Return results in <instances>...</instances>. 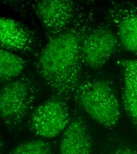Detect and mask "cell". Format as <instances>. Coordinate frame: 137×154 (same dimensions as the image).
<instances>
[{
	"label": "cell",
	"instance_id": "cell-1",
	"mask_svg": "<svg viewBox=\"0 0 137 154\" xmlns=\"http://www.w3.org/2000/svg\"><path fill=\"white\" fill-rule=\"evenodd\" d=\"M94 18L90 4H81L72 23L49 38L35 62L37 75L56 96L64 100L72 97L80 82L82 43L94 26Z\"/></svg>",
	"mask_w": 137,
	"mask_h": 154
},
{
	"label": "cell",
	"instance_id": "cell-2",
	"mask_svg": "<svg viewBox=\"0 0 137 154\" xmlns=\"http://www.w3.org/2000/svg\"><path fill=\"white\" fill-rule=\"evenodd\" d=\"M72 97L79 107L92 120L106 129H113L121 117L115 92L107 81L89 78L79 82Z\"/></svg>",
	"mask_w": 137,
	"mask_h": 154
},
{
	"label": "cell",
	"instance_id": "cell-3",
	"mask_svg": "<svg viewBox=\"0 0 137 154\" xmlns=\"http://www.w3.org/2000/svg\"><path fill=\"white\" fill-rule=\"evenodd\" d=\"M36 85L23 77L2 85L0 91V115L4 125L13 128L31 112L37 96Z\"/></svg>",
	"mask_w": 137,
	"mask_h": 154
},
{
	"label": "cell",
	"instance_id": "cell-4",
	"mask_svg": "<svg viewBox=\"0 0 137 154\" xmlns=\"http://www.w3.org/2000/svg\"><path fill=\"white\" fill-rule=\"evenodd\" d=\"M71 120L65 100L55 96L33 112L28 127L35 135L46 139L53 138L64 131Z\"/></svg>",
	"mask_w": 137,
	"mask_h": 154
},
{
	"label": "cell",
	"instance_id": "cell-5",
	"mask_svg": "<svg viewBox=\"0 0 137 154\" xmlns=\"http://www.w3.org/2000/svg\"><path fill=\"white\" fill-rule=\"evenodd\" d=\"M120 44L115 32L105 24L94 26L86 35L82 46L83 65L97 69L117 52Z\"/></svg>",
	"mask_w": 137,
	"mask_h": 154
},
{
	"label": "cell",
	"instance_id": "cell-6",
	"mask_svg": "<svg viewBox=\"0 0 137 154\" xmlns=\"http://www.w3.org/2000/svg\"><path fill=\"white\" fill-rule=\"evenodd\" d=\"M80 5L70 0H41L36 1L34 9L50 38L69 26Z\"/></svg>",
	"mask_w": 137,
	"mask_h": 154
},
{
	"label": "cell",
	"instance_id": "cell-7",
	"mask_svg": "<svg viewBox=\"0 0 137 154\" xmlns=\"http://www.w3.org/2000/svg\"><path fill=\"white\" fill-rule=\"evenodd\" d=\"M108 16L121 45L127 51L137 54V4L112 3L108 10Z\"/></svg>",
	"mask_w": 137,
	"mask_h": 154
},
{
	"label": "cell",
	"instance_id": "cell-8",
	"mask_svg": "<svg viewBox=\"0 0 137 154\" xmlns=\"http://www.w3.org/2000/svg\"><path fill=\"white\" fill-rule=\"evenodd\" d=\"M93 140L87 125L80 116L72 119L63 132L59 154H91Z\"/></svg>",
	"mask_w": 137,
	"mask_h": 154
},
{
	"label": "cell",
	"instance_id": "cell-9",
	"mask_svg": "<svg viewBox=\"0 0 137 154\" xmlns=\"http://www.w3.org/2000/svg\"><path fill=\"white\" fill-rule=\"evenodd\" d=\"M32 43V36L25 27L14 20L4 17L0 19V44L2 49L28 52Z\"/></svg>",
	"mask_w": 137,
	"mask_h": 154
},
{
	"label": "cell",
	"instance_id": "cell-10",
	"mask_svg": "<svg viewBox=\"0 0 137 154\" xmlns=\"http://www.w3.org/2000/svg\"><path fill=\"white\" fill-rule=\"evenodd\" d=\"M119 64L123 75V106L137 128V59H124Z\"/></svg>",
	"mask_w": 137,
	"mask_h": 154
},
{
	"label": "cell",
	"instance_id": "cell-11",
	"mask_svg": "<svg viewBox=\"0 0 137 154\" xmlns=\"http://www.w3.org/2000/svg\"><path fill=\"white\" fill-rule=\"evenodd\" d=\"M26 66L25 60L10 51H0V80L2 85L18 78Z\"/></svg>",
	"mask_w": 137,
	"mask_h": 154
},
{
	"label": "cell",
	"instance_id": "cell-12",
	"mask_svg": "<svg viewBox=\"0 0 137 154\" xmlns=\"http://www.w3.org/2000/svg\"><path fill=\"white\" fill-rule=\"evenodd\" d=\"M7 154H52V148L46 141L32 140L20 144Z\"/></svg>",
	"mask_w": 137,
	"mask_h": 154
},
{
	"label": "cell",
	"instance_id": "cell-13",
	"mask_svg": "<svg viewBox=\"0 0 137 154\" xmlns=\"http://www.w3.org/2000/svg\"><path fill=\"white\" fill-rule=\"evenodd\" d=\"M110 154H137V151L129 146L122 145L117 146Z\"/></svg>",
	"mask_w": 137,
	"mask_h": 154
}]
</instances>
